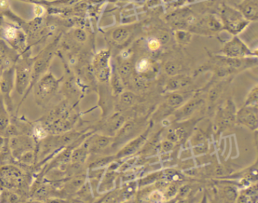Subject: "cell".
Returning <instances> with one entry per match:
<instances>
[{
	"label": "cell",
	"mask_w": 258,
	"mask_h": 203,
	"mask_svg": "<svg viewBox=\"0 0 258 203\" xmlns=\"http://www.w3.org/2000/svg\"><path fill=\"white\" fill-rule=\"evenodd\" d=\"M131 64L128 61L123 64L120 68V75L122 78H126L130 74H131Z\"/></svg>",
	"instance_id": "cell-22"
},
{
	"label": "cell",
	"mask_w": 258,
	"mask_h": 203,
	"mask_svg": "<svg viewBox=\"0 0 258 203\" xmlns=\"http://www.w3.org/2000/svg\"><path fill=\"white\" fill-rule=\"evenodd\" d=\"M176 38L178 43L180 44H187L191 40V35L188 31H185L183 30H178L176 32Z\"/></svg>",
	"instance_id": "cell-19"
},
{
	"label": "cell",
	"mask_w": 258,
	"mask_h": 203,
	"mask_svg": "<svg viewBox=\"0 0 258 203\" xmlns=\"http://www.w3.org/2000/svg\"><path fill=\"white\" fill-rule=\"evenodd\" d=\"M130 31L126 28H119L114 31L112 34V38L117 43H124L126 39L129 37Z\"/></svg>",
	"instance_id": "cell-18"
},
{
	"label": "cell",
	"mask_w": 258,
	"mask_h": 203,
	"mask_svg": "<svg viewBox=\"0 0 258 203\" xmlns=\"http://www.w3.org/2000/svg\"><path fill=\"white\" fill-rule=\"evenodd\" d=\"M109 60L110 52L107 50L101 51L93 59V73L99 82H105L109 79L111 75Z\"/></svg>",
	"instance_id": "cell-8"
},
{
	"label": "cell",
	"mask_w": 258,
	"mask_h": 203,
	"mask_svg": "<svg viewBox=\"0 0 258 203\" xmlns=\"http://www.w3.org/2000/svg\"><path fill=\"white\" fill-rule=\"evenodd\" d=\"M62 81L63 77L57 79L52 73L46 72L43 74L33 86L37 103L40 105H46L50 103L51 100L59 91Z\"/></svg>",
	"instance_id": "cell-3"
},
{
	"label": "cell",
	"mask_w": 258,
	"mask_h": 203,
	"mask_svg": "<svg viewBox=\"0 0 258 203\" xmlns=\"http://www.w3.org/2000/svg\"><path fill=\"white\" fill-rule=\"evenodd\" d=\"M220 15L223 29L234 35L241 33L250 23L236 8L226 4H223L220 8Z\"/></svg>",
	"instance_id": "cell-5"
},
{
	"label": "cell",
	"mask_w": 258,
	"mask_h": 203,
	"mask_svg": "<svg viewBox=\"0 0 258 203\" xmlns=\"http://www.w3.org/2000/svg\"><path fill=\"white\" fill-rule=\"evenodd\" d=\"M19 55L4 40L0 39V69L7 70L14 67Z\"/></svg>",
	"instance_id": "cell-11"
},
{
	"label": "cell",
	"mask_w": 258,
	"mask_h": 203,
	"mask_svg": "<svg viewBox=\"0 0 258 203\" xmlns=\"http://www.w3.org/2000/svg\"><path fill=\"white\" fill-rule=\"evenodd\" d=\"M238 121L251 129H256L257 126V118L256 113L250 108H244L238 114Z\"/></svg>",
	"instance_id": "cell-14"
},
{
	"label": "cell",
	"mask_w": 258,
	"mask_h": 203,
	"mask_svg": "<svg viewBox=\"0 0 258 203\" xmlns=\"http://www.w3.org/2000/svg\"><path fill=\"white\" fill-rule=\"evenodd\" d=\"M62 35H58L50 44L48 45L45 49H43L40 53L34 58L32 69V81H31V87L29 91L34 86L37 81L47 72L52 58L56 52L58 45L60 43ZM28 91V93H29Z\"/></svg>",
	"instance_id": "cell-4"
},
{
	"label": "cell",
	"mask_w": 258,
	"mask_h": 203,
	"mask_svg": "<svg viewBox=\"0 0 258 203\" xmlns=\"http://www.w3.org/2000/svg\"><path fill=\"white\" fill-rule=\"evenodd\" d=\"M189 84V79L187 77H176L169 81L167 84V90L170 91H175V90L183 88Z\"/></svg>",
	"instance_id": "cell-16"
},
{
	"label": "cell",
	"mask_w": 258,
	"mask_h": 203,
	"mask_svg": "<svg viewBox=\"0 0 258 203\" xmlns=\"http://www.w3.org/2000/svg\"><path fill=\"white\" fill-rule=\"evenodd\" d=\"M37 141L31 135L25 134L9 138V147L16 162L28 152L37 150Z\"/></svg>",
	"instance_id": "cell-6"
},
{
	"label": "cell",
	"mask_w": 258,
	"mask_h": 203,
	"mask_svg": "<svg viewBox=\"0 0 258 203\" xmlns=\"http://www.w3.org/2000/svg\"><path fill=\"white\" fill-rule=\"evenodd\" d=\"M182 102H183V98L182 96L177 94H172L168 98V104L173 108L179 106Z\"/></svg>",
	"instance_id": "cell-21"
},
{
	"label": "cell",
	"mask_w": 258,
	"mask_h": 203,
	"mask_svg": "<svg viewBox=\"0 0 258 203\" xmlns=\"http://www.w3.org/2000/svg\"><path fill=\"white\" fill-rule=\"evenodd\" d=\"M256 102H257V88L255 87L254 89L252 90L250 95L248 96L245 105L246 106H248V105L253 106V105H256Z\"/></svg>",
	"instance_id": "cell-23"
},
{
	"label": "cell",
	"mask_w": 258,
	"mask_h": 203,
	"mask_svg": "<svg viewBox=\"0 0 258 203\" xmlns=\"http://www.w3.org/2000/svg\"><path fill=\"white\" fill-rule=\"evenodd\" d=\"M112 84L115 92H121L122 90H123V87H122L121 80H120L119 76L114 75V76H113Z\"/></svg>",
	"instance_id": "cell-25"
},
{
	"label": "cell",
	"mask_w": 258,
	"mask_h": 203,
	"mask_svg": "<svg viewBox=\"0 0 258 203\" xmlns=\"http://www.w3.org/2000/svg\"><path fill=\"white\" fill-rule=\"evenodd\" d=\"M137 72L143 79H149L158 74V65L154 60L143 58L137 64Z\"/></svg>",
	"instance_id": "cell-12"
},
{
	"label": "cell",
	"mask_w": 258,
	"mask_h": 203,
	"mask_svg": "<svg viewBox=\"0 0 258 203\" xmlns=\"http://www.w3.org/2000/svg\"><path fill=\"white\" fill-rule=\"evenodd\" d=\"M148 46L152 51H157L161 46V42L158 39L152 38L148 42Z\"/></svg>",
	"instance_id": "cell-26"
},
{
	"label": "cell",
	"mask_w": 258,
	"mask_h": 203,
	"mask_svg": "<svg viewBox=\"0 0 258 203\" xmlns=\"http://www.w3.org/2000/svg\"><path fill=\"white\" fill-rule=\"evenodd\" d=\"M220 53L228 58H246L253 56V52L238 38L235 37L223 46Z\"/></svg>",
	"instance_id": "cell-10"
},
{
	"label": "cell",
	"mask_w": 258,
	"mask_h": 203,
	"mask_svg": "<svg viewBox=\"0 0 258 203\" xmlns=\"http://www.w3.org/2000/svg\"><path fill=\"white\" fill-rule=\"evenodd\" d=\"M10 124L9 111L2 96L0 95V136L4 135Z\"/></svg>",
	"instance_id": "cell-15"
},
{
	"label": "cell",
	"mask_w": 258,
	"mask_h": 203,
	"mask_svg": "<svg viewBox=\"0 0 258 203\" xmlns=\"http://www.w3.org/2000/svg\"><path fill=\"white\" fill-rule=\"evenodd\" d=\"M172 144L169 142H165L163 144V147H164V150H169L172 148Z\"/></svg>",
	"instance_id": "cell-28"
},
{
	"label": "cell",
	"mask_w": 258,
	"mask_h": 203,
	"mask_svg": "<svg viewBox=\"0 0 258 203\" xmlns=\"http://www.w3.org/2000/svg\"><path fill=\"white\" fill-rule=\"evenodd\" d=\"M220 30H223L221 22L217 18L211 15L196 19L188 28V31H192L203 35L215 34Z\"/></svg>",
	"instance_id": "cell-7"
},
{
	"label": "cell",
	"mask_w": 258,
	"mask_h": 203,
	"mask_svg": "<svg viewBox=\"0 0 258 203\" xmlns=\"http://www.w3.org/2000/svg\"><path fill=\"white\" fill-rule=\"evenodd\" d=\"M34 58L31 57L30 49L19 55L14 66L15 88L18 94L25 96L28 94L31 81Z\"/></svg>",
	"instance_id": "cell-2"
},
{
	"label": "cell",
	"mask_w": 258,
	"mask_h": 203,
	"mask_svg": "<svg viewBox=\"0 0 258 203\" xmlns=\"http://www.w3.org/2000/svg\"><path fill=\"white\" fill-rule=\"evenodd\" d=\"M31 182V174L17 164L0 165V190L13 191L25 199L30 194Z\"/></svg>",
	"instance_id": "cell-1"
},
{
	"label": "cell",
	"mask_w": 258,
	"mask_h": 203,
	"mask_svg": "<svg viewBox=\"0 0 258 203\" xmlns=\"http://www.w3.org/2000/svg\"><path fill=\"white\" fill-rule=\"evenodd\" d=\"M109 144V138L105 137H97L95 139L92 140V143L88 144V148L91 149L93 151L102 150L105 148Z\"/></svg>",
	"instance_id": "cell-17"
},
{
	"label": "cell",
	"mask_w": 258,
	"mask_h": 203,
	"mask_svg": "<svg viewBox=\"0 0 258 203\" xmlns=\"http://www.w3.org/2000/svg\"><path fill=\"white\" fill-rule=\"evenodd\" d=\"M236 9L249 22L257 20L258 0H243Z\"/></svg>",
	"instance_id": "cell-13"
},
{
	"label": "cell",
	"mask_w": 258,
	"mask_h": 203,
	"mask_svg": "<svg viewBox=\"0 0 258 203\" xmlns=\"http://www.w3.org/2000/svg\"><path fill=\"white\" fill-rule=\"evenodd\" d=\"M134 95L131 93H125L122 95L121 100L124 105H130L134 102Z\"/></svg>",
	"instance_id": "cell-27"
},
{
	"label": "cell",
	"mask_w": 258,
	"mask_h": 203,
	"mask_svg": "<svg viewBox=\"0 0 258 203\" xmlns=\"http://www.w3.org/2000/svg\"><path fill=\"white\" fill-rule=\"evenodd\" d=\"M15 87L14 67H10L3 72L0 79V95L2 96L9 112H12V92Z\"/></svg>",
	"instance_id": "cell-9"
},
{
	"label": "cell",
	"mask_w": 258,
	"mask_h": 203,
	"mask_svg": "<svg viewBox=\"0 0 258 203\" xmlns=\"http://www.w3.org/2000/svg\"><path fill=\"white\" fill-rule=\"evenodd\" d=\"M199 102H190L189 104L186 105L184 108L183 110V114L185 116H188L190 114H192L193 111L196 110V108H197L199 105Z\"/></svg>",
	"instance_id": "cell-24"
},
{
	"label": "cell",
	"mask_w": 258,
	"mask_h": 203,
	"mask_svg": "<svg viewBox=\"0 0 258 203\" xmlns=\"http://www.w3.org/2000/svg\"><path fill=\"white\" fill-rule=\"evenodd\" d=\"M164 70L167 74L170 75V76H175L179 72V67L174 63L168 62L164 66Z\"/></svg>",
	"instance_id": "cell-20"
}]
</instances>
